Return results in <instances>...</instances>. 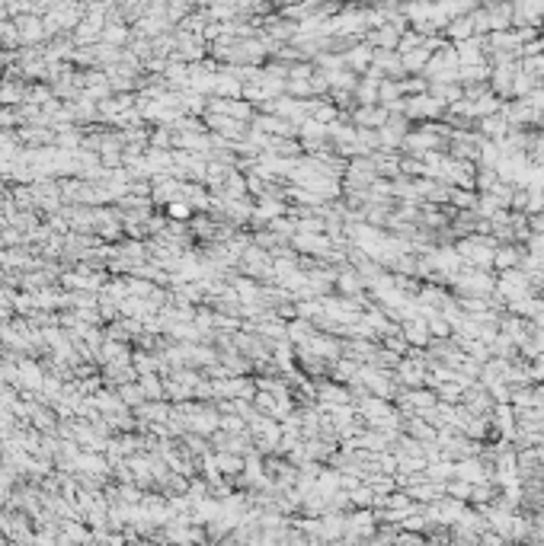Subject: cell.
<instances>
[{"label":"cell","instance_id":"obj_1","mask_svg":"<svg viewBox=\"0 0 544 546\" xmlns=\"http://www.w3.org/2000/svg\"><path fill=\"white\" fill-rule=\"evenodd\" d=\"M493 288H496V272L477 269V265H461V272L452 278L455 294H481V298H490Z\"/></svg>","mask_w":544,"mask_h":546},{"label":"cell","instance_id":"obj_2","mask_svg":"<svg viewBox=\"0 0 544 546\" xmlns=\"http://www.w3.org/2000/svg\"><path fill=\"white\" fill-rule=\"evenodd\" d=\"M445 112V103L435 99L433 93H419V96H410L404 106V115L407 118H419V122H433V118H442Z\"/></svg>","mask_w":544,"mask_h":546},{"label":"cell","instance_id":"obj_3","mask_svg":"<svg viewBox=\"0 0 544 546\" xmlns=\"http://www.w3.org/2000/svg\"><path fill=\"white\" fill-rule=\"evenodd\" d=\"M461 406H468L474 415H490L496 406V400L490 396V390L483 387V383H474V387H468L464 393H461Z\"/></svg>","mask_w":544,"mask_h":546},{"label":"cell","instance_id":"obj_4","mask_svg":"<svg viewBox=\"0 0 544 546\" xmlns=\"http://www.w3.org/2000/svg\"><path fill=\"white\" fill-rule=\"evenodd\" d=\"M292 246L298 253H307V256H327L330 249H333V240L327 234H295Z\"/></svg>","mask_w":544,"mask_h":546},{"label":"cell","instance_id":"obj_5","mask_svg":"<svg viewBox=\"0 0 544 546\" xmlns=\"http://www.w3.org/2000/svg\"><path fill=\"white\" fill-rule=\"evenodd\" d=\"M525 243H496L493 249V272L500 269H512V265H522L525 259Z\"/></svg>","mask_w":544,"mask_h":546},{"label":"cell","instance_id":"obj_6","mask_svg":"<svg viewBox=\"0 0 544 546\" xmlns=\"http://www.w3.org/2000/svg\"><path fill=\"white\" fill-rule=\"evenodd\" d=\"M474 128H477V134H483V138L500 141V138H506V132H509L512 125H509V118L502 115V109H500V112H490V115H481L474 122Z\"/></svg>","mask_w":544,"mask_h":546},{"label":"cell","instance_id":"obj_7","mask_svg":"<svg viewBox=\"0 0 544 546\" xmlns=\"http://www.w3.org/2000/svg\"><path fill=\"white\" fill-rule=\"evenodd\" d=\"M455 476L468 483H483L490 479V466L483 464V457H464V460H455Z\"/></svg>","mask_w":544,"mask_h":546},{"label":"cell","instance_id":"obj_8","mask_svg":"<svg viewBox=\"0 0 544 546\" xmlns=\"http://www.w3.org/2000/svg\"><path fill=\"white\" fill-rule=\"evenodd\" d=\"M388 115H391L388 106H359V109L352 112V125H356V128H381V125L388 122Z\"/></svg>","mask_w":544,"mask_h":546},{"label":"cell","instance_id":"obj_9","mask_svg":"<svg viewBox=\"0 0 544 546\" xmlns=\"http://www.w3.org/2000/svg\"><path fill=\"white\" fill-rule=\"evenodd\" d=\"M400 329H404V339L410 342V345H419V348H426L429 345V326H426V317L419 313V317H410V319H404L400 323Z\"/></svg>","mask_w":544,"mask_h":546},{"label":"cell","instance_id":"obj_10","mask_svg":"<svg viewBox=\"0 0 544 546\" xmlns=\"http://www.w3.org/2000/svg\"><path fill=\"white\" fill-rule=\"evenodd\" d=\"M336 291H340L342 298H359L369 288H365V278L356 269H340L336 272Z\"/></svg>","mask_w":544,"mask_h":546},{"label":"cell","instance_id":"obj_11","mask_svg":"<svg viewBox=\"0 0 544 546\" xmlns=\"http://www.w3.org/2000/svg\"><path fill=\"white\" fill-rule=\"evenodd\" d=\"M452 476H455V460H448V457L426 464V479H433V483H448Z\"/></svg>","mask_w":544,"mask_h":546},{"label":"cell","instance_id":"obj_12","mask_svg":"<svg viewBox=\"0 0 544 546\" xmlns=\"http://www.w3.org/2000/svg\"><path fill=\"white\" fill-rule=\"evenodd\" d=\"M544 13V0H516V23H538Z\"/></svg>","mask_w":544,"mask_h":546},{"label":"cell","instance_id":"obj_13","mask_svg":"<svg viewBox=\"0 0 544 546\" xmlns=\"http://www.w3.org/2000/svg\"><path fill=\"white\" fill-rule=\"evenodd\" d=\"M448 205H452L455 211H474L477 189H455L452 186V198H448Z\"/></svg>","mask_w":544,"mask_h":546},{"label":"cell","instance_id":"obj_14","mask_svg":"<svg viewBox=\"0 0 544 546\" xmlns=\"http://www.w3.org/2000/svg\"><path fill=\"white\" fill-rule=\"evenodd\" d=\"M400 96H404V93H400L397 80H381L378 83V106H388V109H391L394 103H400Z\"/></svg>","mask_w":544,"mask_h":546},{"label":"cell","instance_id":"obj_15","mask_svg":"<svg viewBox=\"0 0 544 546\" xmlns=\"http://www.w3.org/2000/svg\"><path fill=\"white\" fill-rule=\"evenodd\" d=\"M359 106H378V80H365V83H356V90H352Z\"/></svg>","mask_w":544,"mask_h":546},{"label":"cell","instance_id":"obj_16","mask_svg":"<svg viewBox=\"0 0 544 546\" xmlns=\"http://www.w3.org/2000/svg\"><path fill=\"white\" fill-rule=\"evenodd\" d=\"M496 179H500V173H496V166H483V163H477V176H474V189H477V192H490Z\"/></svg>","mask_w":544,"mask_h":546},{"label":"cell","instance_id":"obj_17","mask_svg":"<svg viewBox=\"0 0 544 546\" xmlns=\"http://www.w3.org/2000/svg\"><path fill=\"white\" fill-rule=\"evenodd\" d=\"M461 393H464V387H461L458 381H445V383H439V387H435V396H439L442 402H461Z\"/></svg>","mask_w":544,"mask_h":546},{"label":"cell","instance_id":"obj_18","mask_svg":"<svg viewBox=\"0 0 544 546\" xmlns=\"http://www.w3.org/2000/svg\"><path fill=\"white\" fill-rule=\"evenodd\" d=\"M400 93H407V96H419V93H429V80H426L423 74L410 77V80H400Z\"/></svg>","mask_w":544,"mask_h":546},{"label":"cell","instance_id":"obj_19","mask_svg":"<svg viewBox=\"0 0 544 546\" xmlns=\"http://www.w3.org/2000/svg\"><path fill=\"white\" fill-rule=\"evenodd\" d=\"M256 128L263 134H288L292 128H288L285 122H279V118H256Z\"/></svg>","mask_w":544,"mask_h":546},{"label":"cell","instance_id":"obj_20","mask_svg":"<svg viewBox=\"0 0 544 546\" xmlns=\"http://www.w3.org/2000/svg\"><path fill=\"white\" fill-rule=\"evenodd\" d=\"M544 211V189L528 186V205H525V215H541Z\"/></svg>","mask_w":544,"mask_h":546},{"label":"cell","instance_id":"obj_21","mask_svg":"<svg viewBox=\"0 0 544 546\" xmlns=\"http://www.w3.org/2000/svg\"><path fill=\"white\" fill-rule=\"evenodd\" d=\"M471 29H474V23H471V16H468V20H458L455 26H448V32L461 42V39H468V35H471Z\"/></svg>","mask_w":544,"mask_h":546},{"label":"cell","instance_id":"obj_22","mask_svg":"<svg viewBox=\"0 0 544 546\" xmlns=\"http://www.w3.org/2000/svg\"><path fill=\"white\" fill-rule=\"evenodd\" d=\"M375 45H381V49H394V45H397V35H394V29H381V32L375 35Z\"/></svg>","mask_w":544,"mask_h":546},{"label":"cell","instance_id":"obj_23","mask_svg":"<svg viewBox=\"0 0 544 546\" xmlns=\"http://www.w3.org/2000/svg\"><path fill=\"white\" fill-rule=\"evenodd\" d=\"M369 61H371V51L369 49H359L356 55H352V68H356V70H365V64H369Z\"/></svg>","mask_w":544,"mask_h":546},{"label":"cell","instance_id":"obj_24","mask_svg":"<svg viewBox=\"0 0 544 546\" xmlns=\"http://www.w3.org/2000/svg\"><path fill=\"white\" fill-rule=\"evenodd\" d=\"M170 215H173V217H189V208L186 205H173V208H170Z\"/></svg>","mask_w":544,"mask_h":546}]
</instances>
